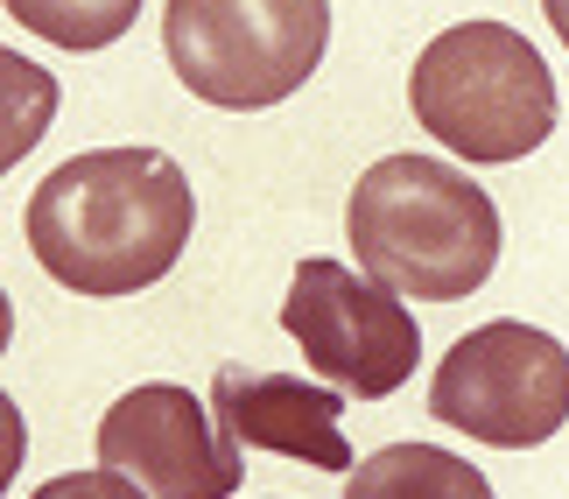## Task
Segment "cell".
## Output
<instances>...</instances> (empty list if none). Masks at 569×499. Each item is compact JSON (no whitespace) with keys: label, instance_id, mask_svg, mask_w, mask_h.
I'll return each instance as SVG.
<instances>
[{"label":"cell","instance_id":"cell-1","mask_svg":"<svg viewBox=\"0 0 569 499\" xmlns=\"http://www.w3.org/2000/svg\"><path fill=\"white\" fill-rule=\"evenodd\" d=\"M197 198L162 148H84L29 198V253L71 296H134L183 260Z\"/></svg>","mask_w":569,"mask_h":499},{"label":"cell","instance_id":"cell-2","mask_svg":"<svg viewBox=\"0 0 569 499\" xmlns=\"http://www.w3.org/2000/svg\"><path fill=\"white\" fill-rule=\"evenodd\" d=\"M345 240L380 289L408 302H465L492 281L507 226H499L492 190H478L457 162L380 156L352 183Z\"/></svg>","mask_w":569,"mask_h":499},{"label":"cell","instance_id":"cell-3","mask_svg":"<svg viewBox=\"0 0 569 499\" xmlns=\"http://www.w3.org/2000/svg\"><path fill=\"white\" fill-rule=\"evenodd\" d=\"M408 106L429 141L465 162H520L556 134V78L507 21H457L415 57Z\"/></svg>","mask_w":569,"mask_h":499},{"label":"cell","instance_id":"cell-4","mask_svg":"<svg viewBox=\"0 0 569 499\" xmlns=\"http://www.w3.org/2000/svg\"><path fill=\"white\" fill-rule=\"evenodd\" d=\"M162 50L190 99L260 113L317 78L331 50V0H169Z\"/></svg>","mask_w":569,"mask_h":499},{"label":"cell","instance_id":"cell-5","mask_svg":"<svg viewBox=\"0 0 569 499\" xmlns=\"http://www.w3.org/2000/svg\"><path fill=\"white\" fill-rule=\"evenodd\" d=\"M429 416L471 443H492V450L549 443L569 422V345L520 317L478 323L436 366Z\"/></svg>","mask_w":569,"mask_h":499},{"label":"cell","instance_id":"cell-6","mask_svg":"<svg viewBox=\"0 0 569 499\" xmlns=\"http://www.w3.org/2000/svg\"><path fill=\"white\" fill-rule=\"evenodd\" d=\"M281 331L296 338L302 366H317L352 401L401 395L408 373L422 366V323L401 310V296L331 253L296 260V281L281 296Z\"/></svg>","mask_w":569,"mask_h":499},{"label":"cell","instance_id":"cell-7","mask_svg":"<svg viewBox=\"0 0 569 499\" xmlns=\"http://www.w3.org/2000/svg\"><path fill=\"white\" fill-rule=\"evenodd\" d=\"M99 465L148 499H232L247 465L226 422L177 380H141L99 416Z\"/></svg>","mask_w":569,"mask_h":499},{"label":"cell","instance_id":"cell-8","mask_svg":"<svg viewBox=\"0 0 569 499\" xmlns=\"http://www.w3.org/2000/svg\"><path fill=\"white\" fill-rule=\"evenodd\" d=\"M211 416L226 422L239 450H274V458H302L317 471H352V443H345V395L274 366H218L211 373Z\"/></svg>","mask_w":569,"mask_h":499},{"label":"cell","instance_id":"cell-9","mask_svg":"<svg viewBox=\"0 0 569 499\" xmlns=\"http://www.w3.org/2000/svg\"><path fill=\"white\" fill-rule=\"evenodd\" d=\"M345 499H492V479L443 443H387L352 465Z\"/></svg>","mask_w":569,"mask_h":499},{"label":"cell","instance_id":"cell-10","mask_svg":"<svg viewBox=\"0 0 569 499\" xmlns=\"http://www.w3.org/2000/svg\"><path fill=\"white\" fill-rule=\"evenodd\" d=\"M14 14V29H29L57 50H106L141 21V0H0Z\"/></svg>","mask_w":569,"mask_h":499},{"label":"cell","instance_id":"cell-11","mask_svg":"<svg viewBox=\"0 0 569 499\" xmlns=\"http://www.w3.org/2000/svg\"><path fill=\"white\" fill-rule=\"evenodd\" d=\"M57 78L42 71V63L29 57H14V50H0V177L29 156V148L50 134V120H57Z\"/></svg>","mask_w":569,"mask_h":499},{"label":"cell","instance_id":"cell-12","mask_svg":"<svg viewBox=\"0 0 569 499\" xmlns=\"http://www.w3.org/2000/svg\"><path fill=\"white\" fill-rule=\"evenodd\" d=\"M29 499H148V492H141V486H127L120 471H106V465H99V471H63V479H42Z\"/></svg>","mask_w":569,"mask_h":499},{"label":"cell","instance_id":"cell-13","mask_svg":"<svg viewBox=\"0 0 569 499\" xmlns=\"http://www.w3.org/2000/svg\"><path fill=\"white\" fill-rule=\"evenodd\" d=\"M21 458H29V422H21L14 395H8V387H0V499H8V486H14Z\"/></svg>","mask_w":569,"mask_h":499},{"label":"cell","instance_id":"cell-14","mask_svg":"<svg viewBox=\"0 0 569 499\" xmlns=\"http://www.w3.org/2000/svg\"><path fill=\"white\" fill-rule=\"evenodd\" d=\"M541 14H549V29L562 36V50H569V0H541Z\"/></svg>","mask_w":569,"mask_h":499},{"label":"cell","instance_id":"cell-15","mask_svg":"<svg viewBox=\"0 0 569 499\" xmlns=\"http://www.w3.org/2000/svg\"><path fill=\"white\" fill-rule=\"evenodd\" d=\"M8 338H14V302H8V289H0V359H8Z\"/></svg>","mask_w":569,"mask_h":499}]
</instances>
